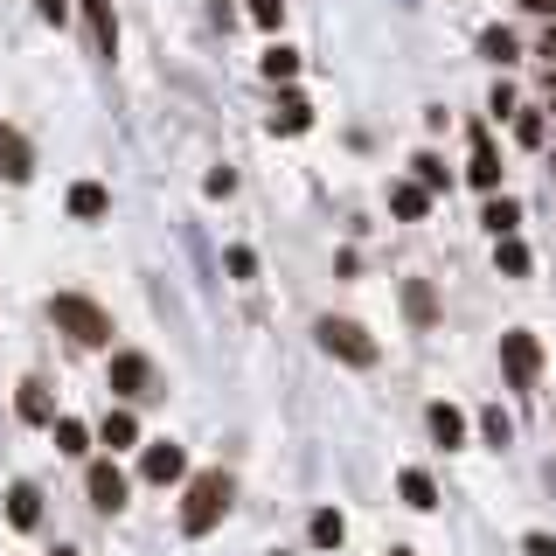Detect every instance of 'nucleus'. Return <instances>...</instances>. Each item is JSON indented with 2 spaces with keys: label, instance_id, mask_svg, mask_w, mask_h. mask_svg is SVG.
I'll use <instances>...</instances> for the list:
<instances>
[{
  "label": "nucleus",
  "instance_id": "nucleus-1",
  "mask_svg": "<svg viewBox=\"0 0 556 556\" xmlns=\"http://www.w3.org/2000/svg\"><path fill=\"white\" fill-rule=\"evenodd\" d=\"M223 515H230V480L223 473H195L188 480V501H181V529L188 536H209Z\"/></svg>",
  "mask_w": 556,
  "mask_h": 556
},
{
  "label": "nucleus",
  "instance_id": "nucleus-2",
  "mask_svg": "<svg viewBox=\"0 0 556 556\" xmlns=\"http://www.w3.org/2000/svg\"><path fill=\"white\" fill-rule=\"evenodd\" d=\"M56 327L70 334V341H84V348H105L112 341V320H105V306H91L84 292H56Z\"/></svg>",
  "mask_w": 556,
  "mask_h": 556
},
{
  "label": "nucleus",
  "instance_id": "nucleus-3",
  "mask_svg": "<svg viewBox=\"0 0 556 556\" xmlns=\"http://www.w3.org/2000/svg\"><path fill=\"white\" fill-rule=\"evenodd\" d=\"M320 348L341 355V362H355V369L376 362V341H369V327H355V320H320Z\"/></svg>",
  "mask_w": 556,
  "mask_h": 556
},
{
  "label": "nucleus",
  "instance_id": "nucleus-4",
  "mask_svg": "<svg viewBox=\"0 0 556 556\" xmlns=\"http://www.w3.org/2000/svg\"><path fill=\"white\" fill-rule=\"evenodd\" d=\"M501 362H508V376L529 390V383H536V369H543V348H536V334H522V327H515V334H501Z\"/></svg>",
  "mask_w": 556,
  "mask_h": 556
},
{
  "label": "nucleus",
  "instance_id": "nucleus-5",
  "mask_svg": "<svg viewBox=\"0 0 556 556\" xmlns=\"http://www.w3.org/2000/svg\"><path fill=\"white\" fill-rule=\"evenodd\" d=\"M139 473H146L153 487H167V480H181V473H188V459H181V445H167V438H160V445H146V452H139Z\"/></svg>",
  "mask_w": 556,
  "mask_h": 556
},
{
  "label": "nucleus",
  "instance_id": "nucleus-6",
  "mask_svg": "<svg viewBox=\"0 0 556 556\" xmlns=\"http://www.w3.org/2000/svg\"><path fill=\"white\" fill-rule=\"evenodd\" d=\"M91 508H105V515H119V508H126V473H119L112 459H98V466H91Z\"/></svg>",
  "mask_w": 556,
  "mask_h": 556
},
{
  "label": "nucleus",
  "instance_id": "nucleus-7",
  "mask_svg": "<svg viewBox=\"0 0 556 556\" xmlns=\"http://www.w3.org/2000/svg\"><path fill=\"white\" fill-rule=\"evenodd\" d=\"M0 174H7V181H28V174H35V146L14 133V126H0Z\"/></svg>",
  "mask_w": 556,
  "mask_h": 556
},
{
  "label": "nucleus",
  "instance_id": "nucleus-8",
  "mask_svg": "<svg viewBox=\"0 0 556 556\" xmlns=\"http://www.w3.org/2000/svg\"><path fill=\"white\" fill-rule=\"evenodd\" d=\"M146 376H153V369H146V355H133V348H126V355H112V390H119V397H146Z\"/></svg>",
  "mask_w": 556,
  "mask_h": 556
},
{
  "label": "nucleus",
  "instance_id": "nucleus-9",
  "mask_svg": "<svg viewBox=\"0 0 556 556\" xmlns=\"http://www.w3.org/2000/svg\"><path fill=\"white\" fill-rule=\"evenodd\" d=\"M84 21H91V42H98V56H112V49H119V21H112V0H84Z\"/></svg>",
  "mask_w": 556,
  "mask_h": 556
},
{
  "label": "nucleus",
  "instance_id": "nucleus-10",
  "mask_svg": "<svg viewBox=\"0 0 556 556\" xmlns=\"http://www.w3.org/2000/svg\"><path fill=\"white\" fill-rule=\"evenodd\" d=\"M105 209H112V195H105L98 181H77V188H70V216H77V223H98Z\"/></svg>",
  "mask_w": 556,
  "mask_h": 556
},
{
  "label": "nucleus",
  "instance_id": "nucleus-11",
  "mask_svg": "<svg viewBox=\"0 0 556 556\" xmlns=\"http://www.w3.org/2000/svg\"><path fill=\"white\" fill-rule=\"evenodd\" d=\"M7 522H14V529H35V522H42V494H35L28 480L7 487Z\"/></svg>",
  "mask_w": 556,
  "mask_h": 556
},
{
  "label": "nucleus",
  "instance_id": "nucleus-12",
  "mask_svg": "<svg viewBox=\"0 0 556 556\" xmlns=\"http://www.w3.org/2000/svg\"><path fill=\"white\" fill-rule=\"evenodd\" d=\"M466 174H473V188H501V160H494V139L487 133H473V167Z\"/></svg>",
  "mask_w": 556,
  "mask_h": 556
},
{
  "label": "nucleus",
  "instance_id": "nucleus-13",
  "mask_svg": "<svg viewBox=\"0 0 556 556\" xmlns=\"http://www.w3.org/2000/svg\"><path fill=\"white\" fill-rule=\"evenodd\" d=\"M424 424H431V438H438V445H466V417L452 411V404H431Z\"/></svg>",
  "mask_w": 556,
  "mask_h": 556
},
{
  "label": "nucleus",
  "instance_id": "nucleus-14",
  "mask_svg": "<svg viewBox=\"0 0 556 556\" xmlns=\"http://www.w3.org/2000/svg\"><path fill=\"white\" fill-rule=\"evenodd\" d=\"M306 536H313V550H341V536H348V522H341L334 508H320V515L306 522Z\"/></svg>",
  "mask_w": 556,
  "mask_h": 556
},
{
  "label": "nucleus",
  "instance_id": "nucleus-15",
  "mask_svg": "<svg viewBox=\"0 0 556 556\" xmlns=\"http://www.w3.org/2000/svg\"><path fill=\"white\" fill-rule=\"evenodd\" d=\"M14 411L28 417V424H56V411H49V390H42V383H21V397H14Z\"/></svg>",
  "mask_w": 556,
  "mask_h": 556
},
{
  "label": "nucleus",
  "instance_id": "nucleus-16",
  "mask_svg": "<svg viewBox=\"0 0 556 556\" xmlns=\"http://www.w3.org/2000/svg\"><path fill=\"white\" fill-rule=\"evenodd\" d=\"M397 487H404V501H411L417 515H431V508H438V487H431V473H417V466H411Z\"/></svg>",
  "mask_w": 556,
  "mask_h": 556
},
{
  "label": "nucleus",
  "instance_id": "nucleus-17",
  "mask_svg": "<svg viewBox=\"0 0 556 556\" xmlns=\"http://www.w3.org/2000/svg\"><path fill=\"white\" fill-rule=\"evenodd\" d=\"M98 438L119 452V445H139V424H133V411H105V424H98Z\"/></svg>",
  "mask_w": 556,
  "mask_h": 556
},
{
  "label": "nucleus",
  "instance_id": "nucleus-18",
  "mask_svg": "<svg viewBox=\"0 0 556 556\" xmlns=\"http://www.w3.org/2000/svg\"><path fill=\"white\" fill-rule=\"evenodd\" d=\"M480 223H487V230H494V237H515V223H522V209H515V202H508V195H494V202H487V216H480Z\"/></svg>",
  "mask_w": 556,
  "mask_h": 556
},
{
  "label": "nucleus",
  "instance_id": "nucleus-19",
  "mask_svg": "<svg viewBox=\"0 0 556 556\" xmlns=\"http://www.w3.org/2000/svg\"><path fill=\"white\" fill-rule=\"evenodd\" d=\"M272 126L278 133H306V126H313V105H306V98H285V105L272 112Z\"/></svg>",
  "mask_w": 556,
  "mask_h": 556
},
{
  "label": "nucleus",
  "instance_id": "nucleus-20",
  "mask_svg": "<svg viewBox=\"0 0 556 556\" xmlns=\"http://www.w3.org/2000/svg\"><path fill=\"white\" fill-rule=\"evenodd\" d=\"M404 306H411L417 327H431V320H438V306H431V285H424V278H411V285H404Z\"/></svg>",
  "mask_w": 556,
  "mask_h": 556
},
{
  "label": "nucleus",
  "instance_id": "nucleus-21",
  "mask_svg": "<svg viewBox=\"0 0 556 556\" xmlns=\"http://www.w3.org/2000/svg\"><path fill=\"white\" fill-rule=\"evenodd\" d=\"M56 452H70V459H77V452H91V431H84L77 417H56Z\"/></svg>",
  "mask_w": 556,
  "mask_h": 556
},
{
  "label": "nucleus",
  "instance_id": "nucleus-22",
  "mask_svg": "<svg viewBox=\"0 0 556 556\" xmlns=\"http://www.w3.org/2000/svg\"><path fill=\"white\" fill-rule=\"evenodd\" d=\"M265 77H272V84H285V77H299V56H292L285 42H272V49H265Z\"/></svg>",
  "mask_w": 556,
  "mask_h": 556
},
{
  "label": "nucleus",
  "instance_id": "nucleus-23",
  "mask_svg": "<svg viewBox=\"0 0 556 556\" xmlns=\"http://www.w3.org/2000/svg\"><path fill=\"white\" fill-rule=\"evenodd\" d=\"M480 56H487V63H515V35H508V28H487V35H480Z\"/></svg>",
  "mask_w": 556,
  "mask_h": 556
},
{
  "label": "nucleus",
  "instance_id": "nucleus-24",
  "mask_svg": "<svg viewBox=\"0 0 556 556\" xmlns=\"http://www.w3.org/2000/svg\"><path fill=\"white\" fill-rule=\"evenodd\" d=\"M494 244H501L494 258H501V272H508V278H522V272H529V251H522L515 237H494Z\"/></svg>",
  "mask_w": 556,
  "mask_h": 556
},
{
  "label": "nucleus",
  "instance_id": "nucleus-25",
  "mask_svg": "<svg viewBox=\"0 0 556 556\" xmlns=\"http://www.w3.org/2000/svg\"><path fill=\"white\" fill-rule=\"evenodd\" d=\"M390 209H397V216H404V223H417V216H424V188H397V195H390Z\"/></svg>",
  "mask_w": 556,
  "mask_h": 556
},
{
  "label": "nucleus",
  "instance_id": "nucleus-26",
  "mask_svg": "<svg viewBox=\"0 0 556 556\" xmlns=\"http://www.w3.org/2000/svg\"><path fill=\"white\" fill-rule=\"evenodd\" d=\"M411 167H417V188H424V195H431V188H445V167H438V153H417Z\"/></svg>",
  "mask_w": 556,
  "mask_h": 556
},
{
  "label": "nucleus",
  "instance_id": "nucleus-27",
  "mask_svg": "<svg viewBox=\"0 0 556 556\" xmlns=\"http://www.w3.org/2000/svg\"><path fill=\"white\" fill-rule=\"evenodd\" d=\"M480 431H487V445H508V438H515V417H508V411H487V417H480Z\"/></svg>",
  "mask_w": 556,
  "mask_h": 556
},
{
  "label": "nucleus",
  "instance_id": "nucleus-28",
  "mask_svg": "<svg viewBox=\"0 0 556 556\" xmlns=\"http://www.w3.org/2000/svg\"><path fill=\"white\" fill-rule=\"evenodd\" d=\"M515 139H522V146H543V119H536V112H522V119H515Z\"/></svg>",
  "mask_w": 556,
  "mask_h": 556
},
{
  "label": "nucleus",
  "instance_id": "nucleus-29",
  "mask_svg": "<svg viewBox=\"0 0 556 556\" xmlns=\"http://www.w3.org/2000/svg\"><path fill=\"white\" fill-rule=\"evenodd\" d=\"M278 14H285V0H251V21L258 28H278Z\"/></svg>",
  "mask_w": 556,
  "mask_h": 556
},
{
  "label": "nucleus",
  "instance_id": "nucleus-30",
  "mask_svg": "<svg viewBox=\"0 0 556 556\" xmlns=\"http://www.w3.org/2000/svg\"><path fill=\"white\" fill-rule=\"evenodd\" d=\"M522 550H529V556H556V536H543V529H536V536H522Z\"/></svg>",
  "mask_w": 556,
  "mask_h": 556
},
{
  "label": "nucleus",
  "instance_id": "nucleus-31",
  "mask_svg": "<svg viewBox=\"0 0 556 556\" xmlns=\"http://www.w3.org/2000/svg\"><path fill=\"white\" fill-rule=\"evenodd\" d=\"M63 7H70V0H35V14H42V21H63Z\"/></svg>",
  "mask_w": 556,
  "mask_h": 556
},
{
  "label": "nucleus",
  "instance_id": "nucleus-32",
  "mask_svg": "<svg viewBox=\"0 0 556 556\" xmlns=\"http://www.w3.org/2000/svg\"><path fill=\"white\" fill-rule=\"evenodd\" d=\"M522 7H536V14H556V0H522Z\"/></svg>",
  "mask_w": 556,
  "mask_h": 556
},
{
  "label": "nucleus",
  "instance_id": "nucleus-33",
  "mask_svg": "<svg viewBox=\"0 0 556 556\" xmlns=\"http://www.w3.org/2000/svg\"><path fill=\"white\" fill-rule=\"evenodd\" d=\"M543 56H550V63H556V28H550V35H543Z\"/></svg>",
  "mask_w": 556,
  "mask_h": 556
},
{
  "label": "nucleus",
  "instance_id": "nucleus-34",
  "mask_svg": "<svg viewBox=\"0 0 556 556\" xmlns=\"http://www.w3.org/2000/svg\"><path fill=\"white\" fill-rule=\"evenodd\" d=\"M550 105H556V77H550Z\"/></svg>",
  "mask_w": 556,
  "mask_h": 556
},
{
  "label": "nucleus",
  "instance_id": "nucleus-35",
  "mask_svg": "<svg viewBox=\"0 0 556 556\" xmlns=\"http://www.w3.org/2000/svg\"><path fill=\"white\" fill-rule=\"evenodd\" d=\"M390 556H417V550H390Z\"/></svg>",
  "mask_w": 556,
  "mask_h": 556
},
{
  "label": "nucleus",
  "instance_id": "nucleus-36",
  "mask_svg": "<svg viewBox=\"0 0 556 556\" xmlns=\"http://www.w3.org/2000/svg\"><path fill=\"white\" fill-rule=\"evenodd\" d=\"M56 556H77V550H56Z\"/></svg>",
  "mask_w": 556,
  "mask_h": 556
}]
</instances>
